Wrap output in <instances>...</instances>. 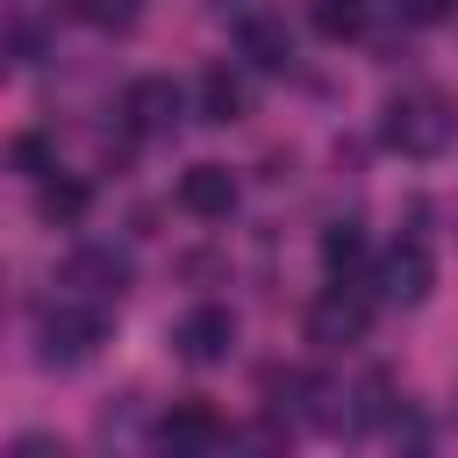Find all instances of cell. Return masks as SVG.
Instances as JSON below:
<instances>
[{
    "label": "cell",
    "instance_id": "cell-15",
    "mask_svg": "<svg viewBox=\"0 0 458 458\" xmlns=\"http://www.w3.org/2000/svg\"><path fill=\"white\" fill-rule=\"evenodd\" d=\"M308 21H315V36L344 43V36H358V0H315V7H308Z\"/></svg>",
    "mask_w": 458,
    "mask_h": 458
},
{
    "label": "cell",
    "instance_id": "cell-17",
    "mask_svg": "<svg viewBox=\"0 0 458 458\" xmlns=\"http://www.w3.org/2000/svg\"><path fill=\"white\" fill-rule=\"evenodd\" d=\"M394 7H401L408 21H444V14H451V0H394Z\"/></svg>",
    "mask_w": 458,
    "mask_h": 458
},
{
    "label": "cell",
    "instance_id": "cell-13",
    "mask_svg": "<svg viewBox=\"0 0 458 458\" xmlns=\"http://www.w3.org/2000/svg\"><path fill=\"white\" fill-rule=\"evenodd\" d=\"M322 265H329V279H351V272L365 265V236H358L351 222H336V229L322 236Z\"/></svg>",
    "mask_w": 458,
    "mask_h": 458
},
{
    "label": "cell",
    "instance_id": "cell-2",
    "mask_svg": "<svg viewBox=\"0 0 458 458\" xmlns=\"http://www.w3.org/2000/svg\"><path fill=\"white\" fill-rule=\"evenodd\" d=\"M451 107L437 100V93H394L386 100V122H379V136H386V150H401V157H437L444 143H451Z\"/></svg>",
    "mask_w": 458,
    "mask_h": 458
},
{
    "label": "cell",
    "instance_id": "cell-12",
    "mask_svg": "<svg viewBox=\"0 0 458 458\" xmlns=\"http://www.w3.org/2000/svg\"><path fill=\"white\" fill-rule=\"evenodd\" d=\"M36 208H43V222L72 229V222L93 208V186H86V179H43V186H36Z\"/></svg>",
    "mask_w": 458,
    "mask_h": 458
},
{
    "label": "cell",
    "instance_id": "cell-4",
    "mask_svg": "<svg viewBox=\"0 0 458 458\" xmlns=\"http://www.w3.org/2000/svg\"><path fill=\"white\" fill-rule=\"evenodd\" d=\"M429 286H437L429 243H422V236H401V243L379 258V293H386L394 308H415V301H429Z\"/></svg>",
    "mask_w": 458,
    "mask_h": 458
},
{
    "label": "cell",
    "instance_id": "cell-8",
    "mask_svg": "<svg viewBox=\"0 0 458 458\" xmlns=\"http://www.w3.org/2000/svg\"><path fill=\"white\" fill-rule=\"evenodd\" d=\"M179 208H186L193 222H222V215L236 208V172H229V165H186Z\"/></svg>",
    "mask_w": 458,
    "mask_h": 458
},
{
    "label": "cell",
    "instance_id": "cell-10",
    "mask_svg": "<svg viewBox=\"0 0 458 458\" xmlns=\"http://www.w3.org/2000/svg\"><path fill=\"white\" fill-rule=\"evenodd\" d=\"M157 437H165L172 451H208V444H222V422H215L208 401H179V408L157 422Z\"/></svg>",
    "mask_w": 458,
    "mask_h": 458
},
{
    "label": "cell",
    "instance_id": "cell-18",
    "mask_svg": "<svg viewBox=\"0 0 458 458\" xmlns=\"http://www.w3.org/2000/svg\"><path fill=\"white\" fill-rule=\"evenodd\" d=\"M14 64H36V29H14Z\"/></svg>",
    "mask_w": 458,
    "mask_h": 458
},
{
    "label": "cell",
    "instance_id": "cell-5",
    "mask_svg": "<svg viewBox=\"0 0 458 458\" xmlns=\"http://www.w3.org/2000/svg\"><path fill=\"white\" fill-rule=\"evenodd\" d=\"M64 286L86 293V301H122V286H129V258H122L114 243H86V250L64 258Z\"/></svg>",
    "mask_w": 458,
    "mask_h": 458
},
{
    "label": "cell",
    "instance_id": "cell-3",
    "mask_svg": "<svg viewBox=\"0 0 458 458\" xmlns=\"http://www.w3.org/2000/svg\"><path fill=\"white\" fill-rule=\"evenodd\" d=\"M229 344H236V315L215 308V301H200V308H186V315L172 322V351H179L186 365H222Z\"/></svg>",
    "mask_w": 458,
    "mask_h": 458
},
{
    "label": "cell",
    "instance_id": "cell-7",
    "mask_svg": "<svg viewBox=\"0 0 458 458\" xmlns=\"http://www.w3.org/2000/svg\"><path fill=\"white\" fill-rule=\"evenodd\" d=\"M122 114H129L143 136H172L179 114H186V93H179L172 79H136V86L122 93Z\"/></svg>",
    "mask_w": 458,
    "mask_h": 458
},
{
    "label": "cell",
    "instance_id": "cell-1",
    "mask_svg": "<svg viewBox=\"0 0 458 458\" xmlns=\"http://www.w3.org/2000/svg\"><path fill=\"white\" fill-rule=\"evenodd\" d=\"M107 336V301H86V293H57L43 315H36V358L43 365H86Z\"/></svg>",
    "mask_w": 458,
    "mask_h": 458
},
{
    "label": "cell",
    "instance_id": "cell-9",
    "mask_svg": "<svg viewBox=\"0 0 458 458\" xmlns=\"http://www.w3.org/2000/svg\"><path fill=\"white\" fill-rule=\"evenodd\" d=\"M236 50H243L250 64H265V72H286L293 36H286V21H279V14H243V21H236Z\"/></svg>",
    "mask_w": 458,
    "mask_h": 458
},
{
    "label": "cell",
    "instance_id": "cell-14",
    "mask_svg": "<svg viewBox=\"0 0 458 458\" xmlns=\"http://www.w3.org/2000/svg\"><path fill=\"white\" fill-rule=\"evenodd\" d=\"M7 157H14L21 179H50V172H57V143H50V136H14Z\"/></svg>",
    "mask_w": 458,
    "mask_h": 458
},
{
    "label": "cell",
    "instance_id": "cell-16",
    "mask_svg": "<svg viewBox=\"0 0 458 458\" xmlns=\"http://www.w3.org/2000/svg\"><path fill=\"white\" fill-rule=\"evenodd\" d=\"M79 14H93L100 29H129L136 21V0H79Z\"/></svg>",
    "mask_w": 458,
    "mask_h": 458
},
{
    "label": "cell",
    "instance_id": "cell-6",
    "mask_svg": "<svg viewBox=\"0 0 458 458\" xmlns=\"http://www.w3.org/2000/svg\"><path fill=\"white\" fill-rule=\"evenodd\" d=\"M358 336H365V301L344 293V286H329V293L308 308V344H315V351H351Z\"/></svg>",
    "mask_w": 458,
    "mask_h": 458
},
{
    "label": "cell",
    "instance_id": "cell-11",
    "mask_svg": "<svg viewBox=\"0 0 458 458\" xmlns=\"http://www.w3.org/2000/svg\"><path fill=\"white\" fill-rule=\"evenodd\" d=\"M193 93H200V122H236V114H243V79H236L229 64H208Z\"/></svg>",
    "mask_w": 458,
    "mask_h": 458
}]
</instances>
